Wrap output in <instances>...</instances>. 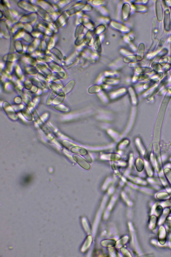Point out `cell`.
Listing matches in <instances>:
<instances>
[{"label":"cell","instance_id":"cell-1","mask_svg":"<svg viewBox=\"0 0 171 257\" xmlns=\"http://www.w3.org/2000/svg\"><path fill=\"white\" fill-rule=\"evenodd\" d=\"M74 158L81 167L88 170L90 168V165L81 157L78 155H74Z\"/></svg>","mask_w":171,"mask_h":257}]
</instances>
